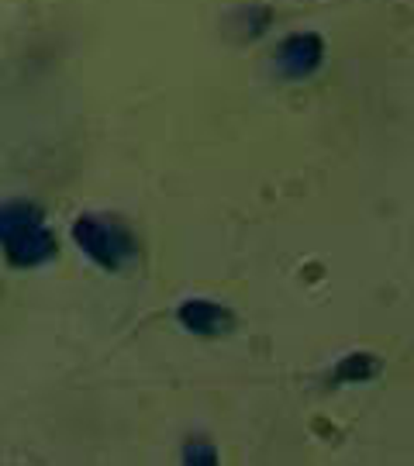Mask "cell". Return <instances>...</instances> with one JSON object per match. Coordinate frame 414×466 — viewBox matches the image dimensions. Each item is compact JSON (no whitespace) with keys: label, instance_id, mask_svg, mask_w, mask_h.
Returning <instances> with one entry per match:
<instances>
[{"label":"cell","instance_id":"3","mask_svg":"<svg viewBox=\"0 0 414 466\" xmlns=\"http://www.w3.org/2000/svg\"><path fill=\"white\" fill-rule=\"evenodd\" d=\"M321 59H325V42H321L315 32H300V35L283 38L277 56H273L280 76H290V80L311 76V73L321 66Z\"/></svg>","mask_w":414,"mask_h":466},{"label":"cell","instance_id":"4","mask_svg":"<svg viewBox=\"0 0 414 466\" xmlns=\"http://www.w3.org/2000/svg\"><path fill=\"white\" fill-rule=\"evenodd\" d=\"M180 325L183 329H190L194 335L215 339V335L232 332L235 318L228 308H221V304H215V300H187V304L180 308Z\"/></svg>","mask_w":414,"mask_h":466},{"label":"cell","instance_id":"2","mask_svg":"<svg viewBox=\"0 0 414 466\" xmlns=\"http://www.w3.org/2000/svg\"><path fill=\"white\" fill-rule=\"evenodd\" d=\"M73 238H76V246L86 252V259H94V263L104 269L128 267L135 256H138V246H135L132 232H128L121 221H115V218H107V215L76 218Z\"/></svg>","mask_w":414,"mask_h":466},{"label":"cell","instance_id":"6","mask_svg":"<svg viewBox=\"0 0 414 466\" xmlns=\"http://www.w3.org/2000/svg\"><path fill=\"white\" fill-rule=\"evenodd\" d=\"M183 460H187V463H215V450L204 446V442H187Z\"/></svg>","mask_w":414,"mask_h":466},{"label":"cell","instance_id":"1","mask_svg":"<svg viewBox=\"0 0 414 466\" xmlns=\"http://www.w3.org/2000/svg\"><path fill=\"white\" fill-rule=\"evenodd\" d=\"M0 246L15 267H42L56 256V242L32 200L0 204Z\"/></svg>","mask_w":414,"mask_h":466},{"label":"cell","instance_id":"5","mask_svg":"<svg viewBox=\"0 0 414 466\" xmlns=\"http://www.w3.org/2000/svg\"><path fill=\"white\" fill-rule=\"evenodd\" d=\"M377 370H380V360H377V356H369V352H352L348 360L338 363V380H369V377H377Z\"/></svg>","mask_w":414,"mask_h":466}]
</instances>
